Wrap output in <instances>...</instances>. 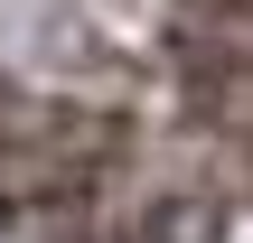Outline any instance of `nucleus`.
I'll return each mask as SVG.
<instances>
[{"instance_id":"nucleus-1","label":"nucleus","mask_w":253,"mask_h":243,"mask_svg":"<svg viewBox=\"0 0 253 243\" xmlns=\"http://www.w3.org/2000/svg\"><path fill=\"white\" fill-rule=\"evenodd\" d=\"M253 206V0H0V243H207Z\"/></svg>"}]
</instances>
